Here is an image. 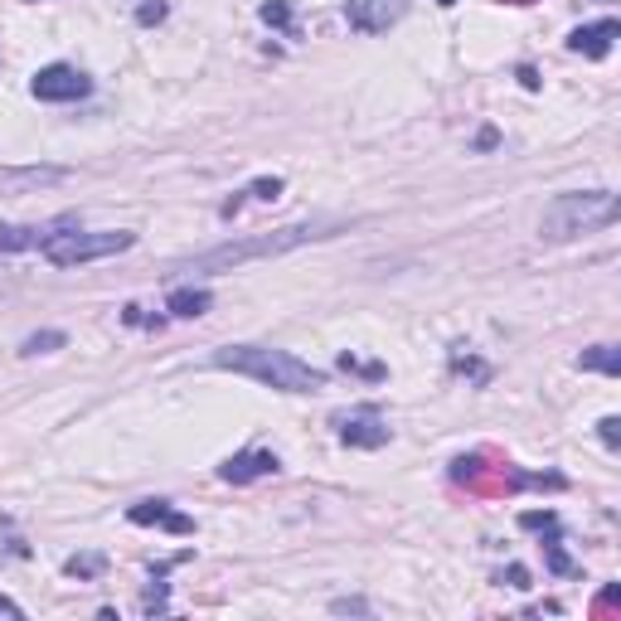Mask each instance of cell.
<instances>
[{
	"instance_id": "13",
	"label": "cell",
	"mask_w": 621,
	"mask_h": 621,
	"mask_svg": "<svg viewBox=\"0 0 621 621\" xmlns=\"http://www.w3.org/2000/svg\"><path fill=\"white\" fill-rule=\"evenodd\" d=\"M209 307H214L209 287H175L171 297H165V311L180 315V321H195V315H205Z\"/></svg>"
},
{
	"instance_id": "22",
	"label": "cell",
	"mask_w": 621,
	"mask_h": 621,
	"mask_svg": "<svg viewBox=\"0 0 621 621\" xmlns=\"http://www.w3.org/2000/svg\"><path fill=\"white\" fill-rule=\"evenodd\" d=\"M597 437H602V447H621V417H602V423H597Z\"/></svg>"
},
{
	"instance_id": "6",
	"label": "cell",
	"mask_w": 621,
	"mask_h": 621,
	"mask_svg": "<svg viewBox=\"0 0 621 621\" xmlns=\"http://www.w3.org/2000/svg\"><path fill=\"white\" fill-rule=\"evenodd\" d=\"M335 433H341L345 447H359V451H379L389 447V423H383V413L375 403H365V409H349L335 417Z\"/></svg>"
},
{
	"instance_id": "15",
	"label": "cell",
	"mask_w": 621,
	"mask_h": 621,
	"mask_svg": "<svg viewBox=\"0 0 621 621\" xmlns=\"http://www.w3.org/2000/svg\"><path fill=\"white\" fill-rule=\"evenodd\" d=\"M578 369H587V375L617 379V375H621V349H617V345H593V349H583V355H578Z\"/></svg>"
},
{
	"instance_id": "11",
	"label": "cell",
	"mask_w": 621,
	"mask_h": 621,
	"mask_svg": "<svg viewBox=\"0 0 621 621\" xmlns=\"http://www.w3.org/2000/svg\"><path fill=\"white\" fill-rule=\"evenodd\" d=\"M127 519H131V525H141V529L156 525V529H171V534H195V519L171 510V501H137L127 510Z\"/></svg>"
},
{
	"instance_id": "3",
	"label": "cell",
	"mask_w": 621,
	"mask_h": 621,
	"mask_svg": "<svg viewBox=\"0 0 621 621\" xmlns=\"http://www.w3.org/2000/svg\"><path fill=\"white\" fill-rule=\"evenodd\" d=\"M617 195L612 189H563L544 205V219H539V239L544 243H573L583 233L612 229L617 223Z\"/></svg>"
},
{
	"instance_id": "20",
	"label": "cell",
	"mask_w": 621,
	"mask_h": 621,
	"mask_svg": "<svg viewBox=\"0 0 621 621\" xmlns=\"http://www.w3.org/2000/svg\"><path fill=\"white\" fill-rule=\"evenodd\" d=\"M549 568L553 573H559V578H568V573H573V563H568V553H563V544H559V529H553V539H549Z\"/></svg>"
},
{
	"instance_id": "25",
	"label": "cell",
	"mask_w": 621,
	"mask_h": 621,
	"mask_svg": "<svg viewBox=\"0 0 621 621\" xmlns=\"http://www.w3.org/2000/svg\"><path fill=\"white\" fill-rule=\"evenodd\" d=\"M0 617H15V621H20V617H25V607H20L15 597H5V593H0Z\"/></svg>"
},
{
	"instance_id": "8",
	"label": "cell",
	"mask_w": 621,
	"mask_h": 621,
	"mask_svg": "<svg viewBox=\"0 0 621 621\" xmlns=\"http://www.w3.org/2000/svg\"><path fill=\"white\" fill-rule=\"evenodd\" d=\"M277 471H281L277 451L248 447V451H239V457L223 461V467H219V481H229V485H253V481H263V476H277Z\"/></svg>"
},
{
	"instance_id": "2",
	"label": "cell",
	"mask_w": 621,
	"mask_h": 621,
	"mask_svg": "<svg viewBox=\"0 0 621 621\" xmlns=\"http://www.w3.org/2000/svg\"><path fill=\"white\" fill-rule=\"evenodd\" d=\"M214 369H229V375H243L263 389H277V393H321L331 375L325 369L297 359L291 349H273V345H223L209 355Z\"/></svg>"
},
{
	"instance_id": "9",
	"label": "cell",
	"mask_w": 621,
	"mask_h": 621,
	"mask_svg": "<svg viewBox=\"0 0 621 621\" xmlns=\"http://www.w3.org/2000/svg\"><path fill=\"white\" fill-rule=\"evenodd\" d=\"M59 180H69L64 165H0V195H35Z\"/></svg>"
},
{
	"instance_id": "27",
	"label": "cell",
	"mask_w": 621,
	"mask_h": 621,
	"mask_svg": "<svg viewBox=\"0 0 621 621\" xmlns=\"http://www.w3.org/2000/svg\"><path fill=\"white\" fill-rule=\"evenodd\" d=\"M437 5H442V10H451V5H457V0H437Z\"/></svg>"
},
{
	"instance_id": "17",
	"label": "cell",
	"mask_w": 621,
	"mask_h": 621,
	"mask_svg": "<svg viewBox=\"0 0 621 621\" xmlns=\"http://www.w3.org/2000/svg\"><path fill=\"white\" fill-rule=\"evenodd\" d=\"M103 568H107L103 553H73V559L64 563V573H69V578H103Z\"/></svg>"
},
{
	"instance_id": "14",
	"label": "cell",
	"mask_w": 621,
	"mask_h": 621,
	"mask_svg": "<svg viewBox=\"0 0 621 621\" xmlns=\"http://www.w3.org/2000/svg\"><path fill=\"white\" fill-rule=\"evenodd\" d=\"M281 189H287V180H281V175H263V180H253L248 189H239L233 199H223L219 214H223V219H233V214H239L248 199H281Z\"/></svg>"
},
{
	"instance_id": "7",
	"label": "cell",
	"mask_w": 621,
	"mask_h": 621,
	"mask_svg": "<svg viewBox=\"0 0 621 621\" xmlns=\"http://www.w3.org/2000/svg\"><path fill=\"white\" fill-rule=\"evenodd\" d=\"M409 15V0H345V20L359 35H389Z\"/></svg>"
},
{
	"instance_id": "21",
	"label": "cell",
	"mask_w": 621,
	"mask_h": 621,
	"mask_svg": "<svg viewBox=\"0 0 621 621\" xmlns=\"http://www.w3.org/2000/svg\"><path fill=\"white\" fill-rule=\"evenodd\" d=\"M331 612H335V617H369V612H375V607H369L365 597H335V602H331Z\"/></svg>"
},
{
	"instance_id": "23",
	"label": "cell",
	"mask_w": 621,
	"mask_h": 621,
	"mask_svg": "<svg viewBox=\"0 0 621 621\" xmlns=\"http://www.w3.org/2000/svg\"><path fill=\"white\" fill-rule=\"evenodd\" d=\"M341 369H355V375H365V379H383V365H365V359H355V355H341Z\"/></svg>"
},
{
	"instance_id": "10",
	"label": "cell",
	"mask_w": 621,
	"mask_h": 621,
	"mask_svg": "<svg viewBox=\"0 0 621 621\" xmlns=\"http://www.w3.org/2000/svg\"><path fill=\"white\" fill-rule=\"evenodd\" d=\"M617 39H621V25H617L612 15H607V20H593V25L573 30V35H568V49L583 54V59H607Z\"/></svg>"
},
{
	"instance_id": "24",
	"label": "cell",
	"mask_w": 621,
	"mask_h": 621,
	"mask_svg": "<svg viewBox=\"0 0 621 621\" xmlns=\"http://www.w3.org/2000/svg\"><path fill=\"white\" fill-rule=\"evenodd\" d=\"M501 583H510V587H529V568H519V563H510V568L501 573Z\"/></svg>"
},
{
	"instance_id": "16",
	"label": "cell",
	"mask_w": 621,
	"mask_h": 621,
	"mask_svg": "<svg viewBox=\"0 0 621 621\" xmlns=\"http://www.w3.org/2000/svg\"><path fill=\"white\" fill-rule=\"evenodd\" d=\"M64 345H69L64 331H35L20 341V355H54V349H64Z\"/></svg>"
},
{
	"instance_id": "26",
	"label": "cell",
	"mask_w": 621,
	"mask_h": 621,
	"mask_svg": "<svg viewBox=\"0 0 621 621\" xmlns=\"http://www.w3.org/2000/svg\"><path fill=\"white\" fill-rule=\"evenodd\" d=\"M519 83H525V88H539V73L525 64V69H519Z\"/></svg>"
},
{
	"instance_id": "19",
	"label": "cell",
	"mask_w": 621,
	"mask_h": 621,
	"mask_svg": "<svg viewBox=\"0 0 621 621\" xmlns=\"http://www.w3.org/2000/svg\"><path fill=\"white\" fill-rule=\"evenodd\" d=\"M257 15H263L267 25H277V30H287V25H291V5H287V0H267V5L257 10Z\"/></svg>"
},
{
	"instance_id": "5",
	"label": "cell",
	"mask_w": 621,
	"mask_h": 621,
	"mask_svg": "<svg viewBox=\"0 0 621 621\" xmlns=\"http://www.w3.org/2000/svg\"><path fill=\"white\" fill-rule=\"evenodd\" d=\"M30 93H35L39 103H78V97L93 93V78L83 69H73V64H49V69L35 73Z\"/></svg>"
},
{
	"instance_id": "18",
	"label": "cell",
	"mask_w": 621,
	"mask_h": 621,
	"mask_svg": "<svg viewBox=\"0 0 621 621\" xmlns=\"http://www.w3.org/2000/svg\"><path fill=\"white\" fill-rule=\"evenodd\" d=\"M165 15H171V5H165V0H141V5H137V25H141V30L161 25Z\"/></svg>"
},
{
	"instance_id": "4",
	"label": "cell",
	"mask_w": 621,
	"mask_h": 621,
	"mask_svg": "<svg viewBox=\"0 0 621 621\" xmlns=\"http://www.w3.org/2000/svg\"><path fill=\"white\" fill-rule=\"evenodd\" d=\"M127 248H137L131 229H73V223H64V233L54 229L39 253L54 267H83V263H103V257L127 253Z\"/></svg>"
},
{
	"instance_id": "12",
	"label": "cell",
	"mask_w": 621,
	"mask_h": 621,
	"mask_svg": "<svg viewBox=\"0 0 621 621\" xmlns=\"http://www.w3.org/2000/svg\"><path fill=\"white\" fill-rule=\"evenodd\" d=\"M69 219H59V223H0V253H39L44 239H49L54 229H64Z\"/></svg>"
},
{
	"instance_id": "1",
	"label": "cell",
	"mask_w": 621,
	"mask_h": 621,
	"mask_svg": "<svg viewBox=\"0 0 621 621\" xmlns=\"http://www.w3.org/2000/svg\"><path fill=\"white\" fill-rule=\"evenodd\" d=\"M345 233L341 219H307V223H287V229H273V233H248V239H229L219 248H205V253L185 257L175 273H189V277H219V273H233L243 263H257V257H281L291 248H307V243H321V239H335Z\"/></svg>"
}]
</instances>
